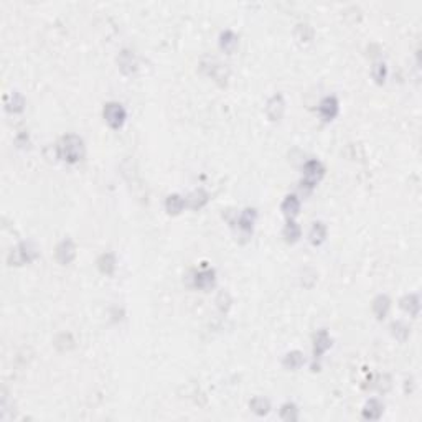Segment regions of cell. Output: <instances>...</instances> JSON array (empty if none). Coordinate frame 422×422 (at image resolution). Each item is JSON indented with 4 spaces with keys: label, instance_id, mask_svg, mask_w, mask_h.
Masks as SVG:
<instances>
[{
    "label": "cell",
    "instance_id": "1",
    "mask_svg": "<svg viewBox=\"0 0 422 422\" xmlns=\"http://www.w3.org/2000/svg\"><path fill=\"white\" fill-rule=\"evenodd\" d=\"M58 155L68 163H76L84 155V144L75 134L64 135L58 144Z\"/></svg>",
    "mask_w": 422,
    "mask_h": 422
},
{
    "label": "cell",
    "instance_id": "2",
    "mask_svg": "<svg viewBox=\"0 0 422 422\" xmlns=\"http://www.w3.org/2000/svg\"><path fill=\"white\" fill-rule=\"evenodd\" d=\"M37 254V248L31 242H22L10 251L7 261H9L10 266H23V264H28L35 259Z\"/></svg>",
    "mask_w": 422,
    "mask_h": 422
},
{
    "label": "cell",
    "instance_id": "3",
    "mask_svg": "<svg viewBox=\"0 0 422 422\" xmlns=\"http://www.w3.org/2000/svg\"><path fill=\"white\" fill-rule=\"evenodd\" d=\"M325 173V167L319 160H308L303 165V180H302V188L307 187L308 190H312L316 182L320 180Z\"/></svg>",
    "mask_w": 422,
    "mask_h": 422
},
{
    "label": "cell",
    "instance_id": "4",
    "mask_svg": "<svg viewBox=\"0 0 422 422\" xmlns=\"http://www.w3.org/2000/svg\"><path fill=\"white\" fill-rule=\"evenodd\" d=\"M102 114H104L106 122H108L112 129L122 127V124L125 122V117H127V114H125V109L122 108L121 104H117V102L106 104Z\"/></svg>",
    "mask_w": 422,
    "mask_h": 422
},
{
    "label": "cell",
    "instance_id": "5",
    "mask_svg": "<svg viewBox=\"0 0 422 422\" xmlns=\"http://www.w3.org/2000/svg\"><path fill=\"white\" fill-rule=\"evenodd\" d=\"M76 257V246L71 239H63L56 248V261L59 264H69Z\"/></svg>",
    "mask_w": 422,
    "mask_h": 422
},
{
    "label": "cell",
    "instance_id": "6",
    "mask_svg": "<svg viewBox=\"0 0 422 422\" xmlns=\"http://www.w3.org/2000/svg\"><path fill=\"white\" fill-rule=\"evenodd\" d=\"M284 108H286V102H284V97L280 94H274L272 97L267 101L266 106V114L270 121H279L284 114Z\"/></svg>",
    "mask_w": 422,
    "mask_h": 422
},
{
    "label": "cell",
    "instance_id": "7",
    "mask_svg": "<svg viewBox=\"0 0 422 422\" xmlns=\"http://www.w3.org/2000/svg\"><path fill=\"white\" fill-rule=\"evenodd\" d=\"M330 346H332V340H330L328 332L327 330H320L313 338V355H315V358H320V356L325 353Z\"/></svg>",
    "mask_w": 422,
    "mask_h": 422
},
{
    "label": "cell",
    "instance_id": "8",
    "mask_svg": "<svg viewBox=\"0 0 422 422\" xmlns=\"http://www.w3.org/2000/svg\"><path fill=\"white\" fill-rule=\"evenodd\" d=\"M193 286L196 289L206 290L215 286V270L211 269H203L200 272H196L193 277Z\"/></svg>",
    "mask_w": 422,
    "mask_h": 422
},
{
    "label": "cell",
    "instance_id": "9",
    "mask_svg": "<svg viewBox=\"0 0 422 422\" xmlns=\"http://www.w3.org/2000/svg\"><path fill=\"white\" fill-rule=\"evenodd\" d=\"M320 114L325 121H332V119L336 117V114H338V101H336L333 96L325 97L320 102Z\"/></svg>",
    "mask_w": 422,
    "mask_h": 422
},
{
    "label": "cell",
    "instance_id": "10",
    "mask_svg": "<svg viewBox=\"0 0 422 422\" xmlns=\"http://www.w3.org/2000/svg\"><path fill=\"white\" fill-rule=\"evenodd\" d=\"M119 69H121L124 75H132V73L137 69V61H135L134 53L124 50L121 55H119Z\"/></svg>",
    "mask_w": 422,
    "mask_h": 422
},
{
    "label": "cell",
    "instance_id": "11",
    "mask_svg": "<svg viewBox=\"0 0 422 422\" xmlns=\"http://www.w3.org/2000/svg\"><path fill=\"white\" fill-rule=\"evenodd\" d=\"M282 213L289 216V218H294L299 215V211H300V201H299V198H297L295 195H289L286 196V200L282 201Z\"/></svg>",
    "mask_w": 422,
    "mask_h": 422
},
{
    "label": "cell",
    "instance_id": "12",
    "mask_svg": "<svg viewBox=\"0 0 422 422\" xmlns=\"http://www.w3.org/2000/svg\"><path fill=\"white\" fill-rule=\"evenodd\" d=\"M382 414V404L378 399H369L366 402L365 409H363V417L369 419V420H376L379 419Z\"/></svg>",
    "mask_w": 422,
    "mask_h": 422
},
{
    "label": "cell",
    "instance_id": "13",
    "mask_svg": "<svg viewBox=\"0 0 422 422\" xmlns=\"http://www.w3.org/2000/svg\"><path fill=\"white\" fill-rule=\"evenodd\" d=\"M389 307H391V302L386 295H378L373 302V312L376 315V319H384L389 312Z\"/></svg>",
    "mask_w": 422,
    "mask_h": 422
},
{
    "label": "cell",
    "instance_id": "14",
    "mask_svg": "<svg viewBox=\"0 0 422 422\" xmlns=\"http://www.w3.org/2000/svg\"><path fill=\"white\" fill-rule=\"evenodd\" d=\"M97 266H99V270H101L102 274L112 275V272H114V269H116V257H114V254H112V253H104L101 257H99Z\"/></svg>",
    "mask_w": 422,
    "mask_h": 422
},
{
    "label": "cell",
    "instance_id": "15",
    "mask_svg": "<svg viewBox=\"0 0 422 422\" xmlns=\"http://www.w3.org/2000/svg\"><path fill=\"white\" fill-rule=\"evenodd\" d=\"M256 221V211L254 209H244L239 220H237V224H239V229L242 233H251V229H253V224Z\"/></svg>",
    "mask_w": 422,
    "mask_h": 422
},
{
    "label": "cell",
    "instance_id": "16",
    "mask_svg": "<svg viewBox=\"0 0 422 422\" xmlns=\"http://www.w3.org/2000/svg\"><path fill=\"white\" fill-rule=\"evenodd\" d=\"M327 237V226L323 223H313L312 224V229H310V242L315 244V246H319L323 241H325Z\"/></svg>",
    "mask_w": 422,
    "mask_h": 422
},
{
    "label": "cell",
    "instance_id": "17",
    "mask_svg": "<svg viewBox=\"0 0 422 422\" xmlns=\"http://www.w3.org/2000/svg\"><path fill=\"white\" fill-rule=\"evenodd\" d=\"M401 307L406 310V312L409 315H412V316H417L419 313V297L415 295V294H411V295H406L404 299L401 300Z\"/></svg>",
    "mask_w": 422,
    "mask_h": 422
},
{
    "label": "cell",
    "instance_id": "18",
    "mask_svg": "<svg viewBox=\"0 0 422 422\" xmlns=\"http://www.w3.org/2000/svg\"><path fill=\"white\" fill-rule=\"evenodd\" d=\"M165 208H167L168 215H178L185 208V200L180 195H170L165 201Z\"/></svg>",
    "mask_w": 422,
    "mask_h": 422
},
{
    "label": "cell",
    "instance_id": "19",
    "mask_svg": "<svg viewBox=\"0 0 422 422\" xmlns=\"http://www.w3.org/2000/svg\"><path fill=\"white\" fill-rule=\"evenodd\" d=\"M188 204H190V208H193V209H200L201 206H204V204L208 203V193L204 190H195L193 193H191L188 196Z\"/></svg>",
    "mask_w": 422,
    "mask_h": 422
},
{
    "label": "cell",
    "instance_id": "20",
    "mask_svg": "<svg viewBox=\"0 0 422 422\" xmlns=\"http://www.w3.org/2000/svg\"><path fill=\"white\" fill-rule=\"evenodd\" d=\"M282 234H284V237H286L287 242H295V241H299L302 231H300V226L295 221L289 220L287 224H286V228H284V231H282Z\"/></svg>",
    "mask_w": 422,
    "mask_h": 422
},
{
    "label": "cell",
    "instance_id": "21",
    "mask_svg": "<svg viewBox=\"0 0 422 422\" xmlns=\"http://www.w3.org/2000/svg\"><path fill=\"white\" fill-rule=\"evenodd\" d=\"M7 111L9 112H22L23 111V106H25V99L22 94H18V92H13V94H10V97L7 99Z\"/></svg>",
    "mask_w": 422,
    "mask_h": 422
},
{
    "label": "cell",
    "instance_id": "22",
    "mask_svg": "<svg viewBox=\"0 0 422 422\" xmlns=\"http://www.w3.org/2000/svg\"><path fill=\"white\" fill-rule=\"evenodd\" d=\"M220 45H221V48L224 51H228V53H233L234 48L237 46V37L234 35L233 31H224L221 33V37H220Z\"/></svg>",
    "mask_w": 422,
    "mask_h": 422
},
{
    "label": "cell",
    "instance_id": "23",
    "mask_svg": "<svg viewBox=\"0 0 422 422\" xmlns=\"http://www.w3.org/2000/svg\"><path fill=\"white\" fill-rule=\"evenodd\" d=\"M303 355L300 351H290L286 355V358H284V366L287 369H299L303 365Z\"/></svg>",
    "mask_w": 422,
    "mask_h": 422
},
{
    "label": "cell",
    "instance_id": "24",
    "mask_svg": "<svg viewBox=\"0 0 422 422\" xmlns=\"http://www.w3.org/2000/svg\"><path fill=\"white\" fill-rule=\"evenodd\" d=\"M249 406L256 414H259V415H264V414H267L270 411V402L267 399H264V398H254L253 401H251Z\"/></svg>",
    "mask_w": 422,
    "mask_h": 422
},
{
    "label": "cell",
    "instance_id": "25",
    "mask_svg": "<svg viewBox=\"0 0 422 422\" xmlns=\"http://www.w3.org/2000/svg\"><path fill=\"white\" fill-rule=\"evenodd\" d=\"M295 37L299 42H310V40L313 38V30L310 28L308 25H297L295 28Z\"/></svg>",
    "mask_w": 422,
    "mask_h": 422
},
{
    "label": "cell",
    "instance_id": "26",
    "mask_svg": "<svg viewBox=\"0 0 422 422\" xmlns=\"http://www.w3.org/2000/svg\"><path fill=\"white\" fill-rule=\"evenodd\" d=\"M280 417L284 420H295L299 417V414H297V407L292 402H287V404H284L280 409Z\"/></svg>",
    "mask_w": 422,
    "mask_h": 422
},
{
    "label": "cell",
    "instance_id": "27",
    "mask_svg": "<svg viewBox=\"0 0 422 422\" xmlns=\"http://www.w3.org/2000/svg\"><path fill=\"white\" fill-rule=\"evenodd\" d=\"M209 76L216 79V81H220V79H226L228 78V71L226 68H224L223 64H218V63H213L211 64V68H209Z\"/></svg>",
    "mask_w": 422,
    "mask_h": 422
},
{
    "label": "cell",
    "instance_id": "28",
    "mask_svg": "<svg viewBox=\"0 0 422 422\" xmlns=\"http://www.w3.org/2000/svg\"><path fill=\"white\" fill-rule=\"evenodd\" d=\"M393 333H394V336L398 340H401V341H404L406 338H407V335H409V328L404 325V323H401V322H398V323H393Z\"/></svg>",
    "mask_w": 422,
    "mask_h": 422
},
{
    "label": "cell",
    "instance_id": "29",
    "mask_svg": "<svg viewBox=\"0 0 422 422\" xmlns=\"http://www.w3.org/2000/svg\"><path fill=\"white\" fill-rule=\"evenodd\" d=\"M373 78L376 79V83H378V84L384 83V79H386V64H384V63L374 64V68H373Z\"/></svg>",
    "mask_w": 422,
    "mask_h": 422
}]
</instances>
